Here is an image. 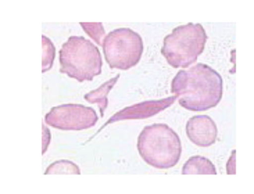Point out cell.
Listing matches in <instances>:
<instances>
[{
  "instance_id": "cell-8",
  "label": "cell",
  "mask_w": 254,
  "mask_h": 194,
  "mask_svg": "<svg viewBox=\"0 0 254 194\" xmlns=\"http://www.w3.org/2000/svg\"><path fill=\"white\" fill-rule=\"evenodd\" d=\"M186 136L193 145L199 147H210L218 136L217 124L208 115H196L186 122Z\"/></svg>"
},
{
  "instance_id": "cell-9",
  "label": "cell",
  "mask_w": 254,
  "mask_h": 194,
  "mask_svg": "<svg viewBox=\"0 0 254 194\" xmlns=\"http://www.w3.org/2000/svg\"><path fill=\"white\" fill-rule=\"evenodd\" d=\"M120 79V75H116L114 78H111L110 81L104 82L102 86H99L96 90H92L89 93L85 95V100L88 103H96L99 105V110H100V115L104 117V112H106V108L109 105V93L110 90L114 88V85L117 83V81Z\"/></svg>"
},
{
  "instance_id": "cell-1",
  "label": "cell",
  "mask_w": 254,
  "mask_h": 194,
  "mask_svg": "<svg viewBox=\"0 0 254 194\" xmlns=\"http://www.w3.org/2000/svg\"><path fill=\"white\" fill-rule=\"evenodd\" d=\"M171 92L186 110L207 111L220 104L224 95V81L211 67L194 64L175 75Z\"/></svg>"
},
{
  "instance_id": "cell-15",
  "label": "cell",
  "mask_w": 254,
  "mask_h": 194,
  "mask_svg": "<svg viewBox=\"0 0 254 194\" xmlns=\"http://www.w3.org/2000/svg\"><path fill=\"white\" fill-rule=\"evenodd\" d=\"M235 161H236V151H232L231 154V157L228 159V164H227V173L228 175H235L236 172V165H235Z\"/></svg>"
},
{
  "instance_id": "cell-2",
  "label": "cell",
  "mask_w": 254,
  "mask_h": 194,
  "mask_svg": "<svg viewBox=\"0 0 254 194\" xmlns=\"http://www.w3.org/2000/svg\"><path fill=\"white\" fill-rule=\"evenodd\" d=\"M137 151L147 165L168 169L181 159L182 143L178 133L165 124L146 126L137 138Z\"/></svg>"
},
{
  "instance_id": "cell-3",
  "label": "cell",
  "mask_w": 254,
  "mask_h": 194,
  "mask_svg": "<svg viewBox=\"0 0 254 194\" xmlns=\"http://www.w3.org/2000/svg\"><path fill=\"white\" fill-rule=\"evenodd\" d=\"M103 69L102 53L82 36H71L60 50V71L79 82L92 81Z\"/></svg>"
},
{
  "instance_id": "cell-10",
  "label": "cell",
  "mask_w": 254,
  "mask_h": 194,
  "mask_svg": "<svg viewBox=\"0 0 254 194\" xmlns=\"http://www.w3.org/2000/svg\"><path fill=\"white\" fill-rule=\"evenodd\" d=\"M182 175H217V168L206 157L194 155L185 162Z\"/></svg>"
},
{
  "instance_id": "cell-13",
  "label": "cell",
  "mask_w": 254,
  "mask_h": 194,
  "mask_svg": "<svg viewBox=\"0 0 254 194\" xmlns=\"http://www.w3.org/2000/svg\"><path fill=\"white\" fill-rule=\"evenodd\" d=\"M83 31L89 35L90 39L96 42L97 45H102L104 41V27L102 22H81Z\"/></svg>"
},
{
  "instance_id": "cell-6",
  "label": "cell",
  "mask_w": 254,
  "mask_h": 194,
  "mask_svg": "<svg viewBox=\"0 0 254 194\" xmlns=\"http://www.w3.org/2000/svg\"><path fill=\"white\" fill-rule=\"evenodd\" d=\"M99 121L96 111L82 104H62L53 107L45 117V124L59 131H85Z\"/></svg>"
},
{
  "instance_id": "cell-7",
  "label": "cell",
  "mask_w": 254,
  "mask_h": 194,
  "mask_svg": "<svg viewBox=\"0 0 254 194\" xmlns=\"http://www.w3.org/2000/svg\"><path fill=\"white\" fill-rule=\"evenodd\" d=\"M177 97H165V98H161V100H150V101H143V103L135 104V105H130V107H127L124 110L118 111L117 114H114L113 117L106 122L102 129H104L107 125L114 124V122H118V121H128V119H144V118L153 117L158 112L164 111L165 108H168L171 104L175 103ZM100 129V131H102Z\"/></svg>"
},
{
  "instance_id": "cell-14",
  "label": "cell",
  "mask_w": 254,
  "mask_h": 194,
  "mask_svg": "<svg viewBox=\"0 0 254 194\" xmlns=\"http://www.w3.org/2000/svg\"><path fill=\"white\" fill-rule=\"evenodd\" d=\"M50 143V131L46 128V124L42 125V154H45Z\"/></svg>"
},
{
  "instance_id": "cell-5",
  "label": "cell",
  "mask_w": 254,
  "mask_h": 194,
  "mask_svg": "<svg viewBox=\"0 0 254 194\" xmlns=\"http://www.w3.org/2000/svg\"><path fill=\"white\" fill-rule=\"evenodd\" d=\"M102 45L104 58L111 68H132L140 61L143 54V41L140 35L129 28L111 31Z\"/></svg>"
},
{
  "instance_id": "cell-4",
  "label": "cell",
  "mask_w": 254,
  "mask_h": 194,
  "mask_svg": "<svg viewBox=\"0 0 254 194\" xmlns=\"http://www.w3.org/2000/svg\"><path fill=\"white\" fill-rule=\"evenodd\" d=\"M206 29L201 24H185L177 27L164 38L161 53L172 68H189L204 51Z\"/></svg>"
},
{
  "instance_id": "cell-12",
  "label": "cell",
  "mask_w": 254,
  "mask_h": 194,
  "mask_svg": "<svg viewBox=\"0 0 254 194\" xmlns=\"http://www.w3.org/2000/svg\"><path fill=\"white\" fill-rule=\"evenodd\" d=\"M56 58V48L53 42L45 35L42 36V72L45 74L46 71L52 68L53 61Z\"/></svg>"
},
{
  "instance_id": "cell-11",
  "label": "cell",
  "mask_w": 254,
  "mask_h": 194,
  "mask_svg": "<svg viewBox=\"0 0 254 194\" xmlns=\"http://www.w3.org/2000/svg\"><path fill=\"white\" fill-rule=\"evenodd\" d=\"M45 175H81V169L72 161L59 159L49 166Z\"/></svg>"
}]
</instances>
